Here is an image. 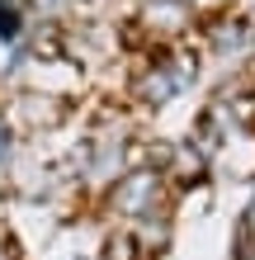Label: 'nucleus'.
I'll return each instance as SVG.
<instances>
[{"mask_svg": "<svg viewBox=\"0 0 255 260\" xmlns=\"http://www.w3.org/2000/svg\"><path fill=\"white\" fill-rule=\"evenodd\" d=\"M99 204H104V213H109L118 227H132V222L152 218V213H161V208H175V194H170L161 171L137 166V171H128L123 180H114V185L99 194Z\"/></svg>", "mask_w": 255, "mask_h": 260, "instance_id": "1", "label": "nucleus"}, {"mask_svg": "<svg viewBox=\"0 0 255 260\" xmlns=\"http://www.w3.org/2000/svg\"><path fill=\"white\" fill-rule=\"evenodd\" d=\"M66 114H71V104L62 95H52V90H19V95L10 100V128L14 133H28V137H48L66 123Z\"/></svg>", "mask_w": 255, "mask_h": 260, "instance_id": "2", "label": "nucleus"}, {"mask_svg": "<svg viewBox=\"0 0 255 260\" xmlns=\"http://www.w3.org/2000/svg\"><path fill=\"white\" fill-rule=\"evenodd\" d=\"M14 137H19V133H14L10 118L0 114V171H10V166H14Z\"/></svg>", "mask_w": 255, "mask_h": 260, "instance_id": "3", "label": "nucleus"}, {"mask_svg": "<svg viewBox=\"0 0 255 260\" xmlns=\"http://www.w3.org/2000/svg\"><path fill=\"white\" fill-rule=\"evenodd\" d=\"M246 260H255V251H250V255H246Z\"/></svg>", "mask_w": 255, "mask_h": 260, "instance_id": "4", "label": "nucleus"}]
</instances>
